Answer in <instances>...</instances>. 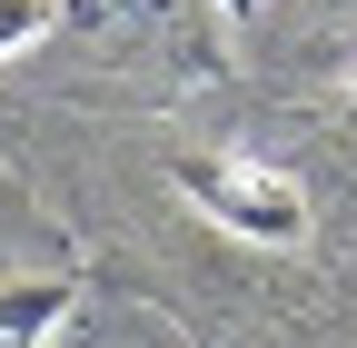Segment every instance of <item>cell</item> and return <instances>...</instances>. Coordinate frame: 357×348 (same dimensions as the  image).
<instances>
[{
	"label": "cell",
	"mask_w": 357,
	"mask_h": 348,
	"mask_svg": "<svg viewBox=\"0 0 357 348\" xmlns=\"http://www.w3.org/2000/svg\"><path fill=\"white\" fill-rule=\"evenodd\" d=\"M229 10H238V20H248V0H229Z\"/></svg>",
	"instance_id": "7a4b0ae2"
},
{
	"label": "cell",
	"mask_w": 357,
	"mask_h": 348,
	"mask_svg": "<svg viewBox=\"0 0 357 348\" xmlns=\"http://www.w3.org/2000/svg\"><path fill=\"white\" fill-rule=\"evenodd\" d=\"M178 189H189L218 229H238L258 249H298L307 239V199L278 159H258V150H178Z\"/></svg>",
	"instance_id": "6da1fadb"
},
{
	"label": "cell",
	"mask_w": 357,
	"mask_h": 348,
	"mask_svg": "<svg viewBox=\"0 0 357 348\" xmlns=\"http://www.w3.org/2000/svg\"><path fill=\"white\" fill-rule=\"evenodd\" d=\"M347 100H357V70H347Z\"/></svg>",
	"instance_id": "3957f363"
}]
</instances>
